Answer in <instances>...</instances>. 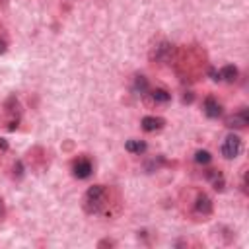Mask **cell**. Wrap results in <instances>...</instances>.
<instances>
[{
    "label": "cell",
    "mask_w": 249,
    "mask_h": 249,
    "mask_svg": "<svg viewBox=\"0 0 249 249\" xmlns=\"http://www.w3.org/2000/svg\"><path fill=\"white\" fill-rule=\"evenodd\" d=\"M150 97H152L154 103H167L171 99V93L167 89H163V88H156V89L150 91Z\"/></svg>",
    "instance_id": "10"
},
{
    "label": "cell",
    "mask_w": 249,
    "mask_h": 249,
    "mask_svg": "<svg viewBox=\"0 0 249 249\" xmlns=\"http://www.w3.org/2000/svg\"><path fill=\"white\" fill-rule=\"evenodd\" d=\"M82 204L88 214H101L109 204V191L105 189V185H91L86 191Z\"/></svg>",
    "instance_id": "1"
},
{
    "label": "cell",
    "mask_w": 249,
    "mask_h": 249,
    "mask_svg": "<svg viewBox=\"0 0 249 249\" xmlns=\"http://www.w3.org/2000/svg\"><path fill=\"white\" fill-rule=\"evenodd\" d=\"M171 53H173V45H169V43H161L160 47H156V60H160V62H167L169 56H171Z\"/></svg>",
    "instance_id": "8"
},
{
    "label": "cell",
    "mask_w": 249,
    "mask_h": 249,
    "mask_svg": "<svg viewBox=\"0 0 249 249\" xmlns=\"http://www.w3.org/2000/svg\"><path fill=\"white\" fill-rule=\"evenodd\" d=\"M239 152H241V138L237 134H228L222 144V156L226 160H233L239 156Z\"/></svg>",
    "instance_id": "2"
},
{
    "label": "cell",
    "mask_w": 249,
    "mask_h": 249,
    "mask_svg": "<svg viewBox=\"0 0 249 249\" xmlns=\"http://www.w3.org/2000/svg\"><path fill=\"white\" fill-rule=\"evenodd\" d=\"M2 214H4V204H2V200H0V218H2Z\"/></svg>",
    "instance_id": "16"
},
{
    "label": "cell",
    "mask_w": 249,
    "mask_h": 249,
    "mask_svg": "<svg viewBox=\"0 0 249 249\" xmlns=\"http://www.w3.org/2000/svg\"><path fill=\"white\" fill-rule=\"evenodd\" d=\"M91 171H93V165H91V161L88 158L82 156V158H76L72 161V175L76 179H88L91 175Z\"/></svg>",
    "instance_id": "3"
},
{
    "label": "cell",
    "mask_w": 249,
    "mask_h": 249,
    "mask_svg": "<svg viewBox=\"0 0 249 249\" xmlns=\"http://www.w3.org/2000/svg\"><path fill=\"white\" fill-rule=\"evenodd\" d=\"M210 160H212V156H210L208 150H196L195 152V161L196 163H210Z\"/></svg>",
    "instance_id": "14"
},
{
    "label": "cell",
    "mask_w": 249,
    "mask_h": 249,
    "mask_svg": "<svg viewBox=\"0 0 249 249\" xmlns=\"http://www.w3.org/2000/svg\"><path fill=\"white\" fill-rule=\"evenodd\" d=\"M134 91L140 93V95H144V93L148 91V80H146L144 76H138V78L134 80Z\"/></svg>",
    "instance_id": "13"
},
{
    "label": "cell",
    "mask_w": 249,
    "mask_h": 249,
    "mask_svg": "<svg viewBox=\"0 0 249 249\" xmlns=\"http://www.w3.org/2000/svg\"><path fill=\"white\" fill-rule=\"evenodd\" d=\"M6 51V43L4 41H0V53H4Z\"/></svg>",
    "instance_id": "15"
},
{
    "label": "cell",
    "mask_w": 249,
    "mask_h": 249,
    "mask_svg": "<svg viewBox=\"0 0 249 249\" xmlns=\"http://www.w3.org/2000/svg\"><path fill=\"white\" fill-rule=\"evenodd\" d=\"M206 175H208V179L212 181L214 189H220V191L224 189V175H222L220 171H216V169H210V171H208Z\"/></svg>",
    "instance_id": "12"
},
{
    "label": "cell",
    "mask_w": 249,
    "mask_h": 249,
    "mask_svg": "<svg viewBox=\"0 0 249 249\" xmlns=\"http://www.w3.org/2000/svg\"><path fill=\"white\" fill-rule=\"evenodd\" d=\"M220 72V80H224V82H228V84H231V82H235L237 80V68L233 66V64H226L222 70H218Z\"/></svg>",
    "instance_id": "9"
},
{
    "label": "cell",
    "mask_w": 249,
    "mask_h": 249,
    "mask_svg": "<svg viewBox=\"0 0 249 249\" xmlns=\"http://www.w3.org/2000/svg\"><path fill=\"white\" fill-rule=\"evenodd\" d=\"M247 124H249V113L245 107L226 119V126H230V128H245Z\"/></svg>",
    "instance_id": "6"
},
{
    "label": "cell",
    "mask_w": 249,
    "mask_h": 249,
    "mask_svg": "<svg viewBox=\"0 0 249 249\" xmlns=\"http://www.w3.org/2000/svg\"><path fill=\"white\" fill-rule=\"evenodd\" d=\"M124 150L130 152V154H142V152H146V142H144V140H136V138L126 140Z\"/></svg>",
    "instance_id": "11"
},
{
    "label": "cell",
    "mask_w": 249,
    "mask_h": 249,
    "mask_svg": "<svg viewBox=\"0 0 249 249\" xmlns=\"http://www.w3.org/2000/svg\"><path fill=\"white\" fill-rule=\"evenodd\" d=\"M193 210H195V214H198V216H208V214H212V200H210V196H208L206 193H196V196H195V200H193Z\"/></svg>",
    "instance_id": "4"
},
{
    "label": "cell",
    "mask_w": 249,
    "mask_h": 249,
    "mask_svg": "<svg viewBox=\"0 0 249 249\" xmlns=\"http://www.w3.org/2000/svg\"><path fill=\"white\" fill-rule=\"evenodd\" d=\"M0 148H4V150H6V142H4V140H0Z\"/></svg>",
    "instance_id": "17"
},
{
    "label": "cell",
    "mask_w": 249,
    "mask_h": 249,
    "mask_svg": "<svg viewBox=\"0 0 249 249\" xmlns=\"http://www.w3.org/2000/svg\"><path fill=\"white\" fill-rule=\"evenodd\" d=\"M140 124H142V130H146V132H156V130H161V128H163L165 119L148 115V117H144V119L140 121Z\"/></svg>",
    "instance_id": "7"
},
{
    "label": "cell",
    "mask_w": 249,
    "mask_h": 249,
    "mask_svg": "<svg viewBox=\"0 0 249 249\" xmlns=\"http://www.w3.org/2000/svg\"><path fill=\"white\" fill-rule=\"evenodd\" d=\"M202 111L208 119H218L222 115V103L214 95H206L202 101Z\"/></svg>",
    "instance_id": "5"
}]
</instances>
